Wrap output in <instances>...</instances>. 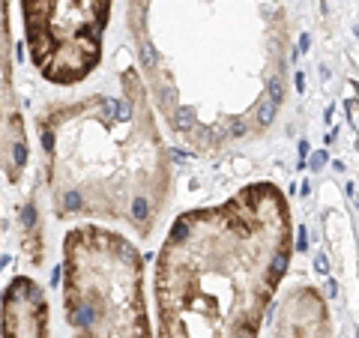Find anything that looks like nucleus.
Here are the masks:
<instances>
[{
    "instance_id": "423d86ee",
    "label": "nucleus",
    "mask_w": 359,
    "mask_h": 338,
    "mask_svg": "<svg viewBox=\"0 0 359 338\" xmlns=\"http://www.w3.org/2000/svg\"><path fill=\"white\" fill-rule=\"evenodd\" d=\"M317 270H321V272H327V258H324V255L317 258Z\"/></svg>"
},
{
    "instance_id": "20e7f679",
    "label": "nucleus",
    "mask_w": 359,
    "mask_h": 338,
    "mask_svg": "<svg viewBox=\"0 0 359 338\" xmlns=\"http://www.w3.org/2000/svg\"><path fill=\"white\" fill-rule=\"evenodd\" d=\"M0 338H51L45 293L27 275L12 278V284L3 293Z\"/></svg>"
},
{
    "instance_id": "f03ea898",
    "label": "nucleus",
    "mask_w": 359,
    "mask_h": 338,
    "mask_svg": "<svg viewBox=\"0 0 359 338\" xmlns=\"http://www.w3.org/2000/svg\"><path fill=\"white\" fill-rule=\"evenodd\" d=\"M63 308L72 338H153L141 251L108 228H72L63 239Z\"/></svg>"
},
{
    "instance_id": "39448f33",
    "label": "nucleus",
    "mask_w": 359,
    "mask_h": 338,
    "mask_svg": "<svg viewBox=\"0 0 359 338\" xmlns=\"http://www.w3.org/2000/svg\"><path fill=\"white\" fill-rule=\"evenodd\" d=\"M269 338H329V311L311 284H294L272 314Z\"/></svg>"
},
{
    "instance_id": "f257e3e1",
    "label": "nucleus",
    "mask_w": 359,
    "mask_h": 338,
    "mask_svg": "<svg viewBox=\"0 0 359 338\" xmlns=\"http://www.w3.org/2000/svg\"><path fill=\"white\" fill-rule=\"evenodd\" d=\"M291 251V206L266 180L180 216L156 258L159 338H258Z\"/></svg>"
},
{
    "instance_id": "7ed1b4c3",
    "label": "nucleus",
    "mask_w": 359,
    "mask_h": 338,
    "mask_svg": "<svg viewBox=\"0 0 359 338\" xmlns=\"http://www.w3.org/2000/svg\"><path fill=\"white\" fill-rule=\"evenodd\" d=\"M30 60L51 84H78L102 60L111 0H21Z\"/></svg>"
}]
</instances>
